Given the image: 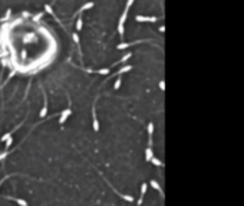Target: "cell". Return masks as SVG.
<instances>
[{
  "mask_svg": "<svg viewBox=\"0 0 244 206\" xmlns=\"http://www.w3.org/2000/svg\"><path fill=\"white\" fill-rule=\"evenodd\" d=\"M134 4V0H128V3H126V7L124 13L121 14V17H119V23H118V34L121 36V39H124V33H125V22H126V16H128V12H129V7Z\"/></svg>",
  "mask_w": 244,
  "mask_h": 206,
  "instance_id": "obj_1",
  "label": "cell"
},
{
  "mask_svg": "<svg viewBox=\"0 0 244 206\" xmlns=\"http://www.w3.org/2000/svg\"><path fill=\"white\" fill-rule=\"evenodd\" d=\"M40 89H42V92H43V107H42V110H40V113L39 116L40 117H45V116L47 115V95H46V92H45V89L40 86Z\"/></svg>",
  "mask_w": 244,
  "mask_h": 206,
  "instance_id": "obj_2",
  "label": "cell"
},
{
  "mask_svg": "<svg viewBox=\"0 0 244 206\" xmlns=\"http://www.w3.org/2000/svg\"><path fill=\"white\" fill-rule=\"evenodd\" d=\"M135 20L139 22V23H144V22H151V23H155V22H158L159 17H155V16H135Z\"/></svg>",
  "mask_w": 244,
  "mask_h": 206,
  "instance_id": "obj_3",
  "label": "cell"
},
{
  "mask_svg": "<svg viewBox=\"0 0 244 206\" xmlns=\"http://www.w3.org/2000/svg\"><path fill=\"white\" fill-rule=\"evenodd\" d=\"M25 120H26V119H25ZM25 120H23V122H22V123H19V125H17V126H16V128L13 129V130H10V132H7V133H5V135H3V136H2V137H0V142H6L7 139H10V137L13 136V133H14V132H16V130H19V129H20V126H22V125L25 123Z\"/></svg>",
  "mask_w": 244,
  "mask_h": 206,
  "instance_id": "obj_4",
  "label": "cell"
},
{
  "mask_svg": "<svg viewBox=\"0 0 244 206\" xmlns=\"http://www.w3.org/2000/svg\"><path fill=\"white\" fill-rule=\"evenodd\" d=\"M72 115V109H71V106L68 107V109H65L62 113H60V117H59V125H63V123L68 120V117Z\"/></svg>",
  "mask_w": 244,
  "mask_h": 206,
  "instance_id": "obj_5",
  "label": "cell"
},
{
  "mask_svg": "<svg viewBox=\"0 0 244 206\" xmlns=\"http://www.w3.org/2000/svg\"><path fill=\"white\" fill-rule=\"evenodd\" d=\"M146 190H148V183H142V185H141V195H139V199H138V202H137V206L142 205V200H144V196H145Z\"/></svg>",
  "mask_w": 244,
  "mask_h": 206,
  "instance_id": "obj_6",
  "label": "cell"
},
{
  "mask_svg": "<svg viewBox=\"0 0 244 206\" xmlns=\"http://www.w3.org/2000/svg\"><path fill=\"white\" fill-rule=\"evenodd\" d=\"M92 126H93V132H99V122H98V117H96V110H95V103H93V107H92Z\"/></svg>",
  "mask_w": 244,
  "mask_h": 206,
  "instance_id": "obj_7",
  "label": "cell"
},
{
  "mask_svg": "<svg viewBox=\"0 0 244 206\" xmlns=\"http://www.w3.org/2000/svg\"><path fill=\"white\" fill-rule=\"evenodd\" d=\"M72 39L75 42V45L78 46V50H79V56L82 59V49H80V40H79V34L78 33H72Z\"/></svg>",
  "mask_w": 244,
  "mask_h": 206,
  "instance_id": "obj_8",
  "label": "cell"
},
{
  "mask_svg": "<svg viewBox=\"0 0 244 206\" xmlns=\"http://www.w3.org/2000/svg\"><path fill=\"white\" fill-rule=\"evenodd\" d=\"M144 42H148V40H142V42H134V43H119V45L116 46V49H118V50H122V49H126V47H129V46H134V45H137V43H144Z\"/></svg>",
  "mask_w": 244,
  "mask_h": 206,
  "instance_id": "obj_9",
  "label": "cell"
},
{
  "mask_svg": "<svg viewBox=\"0 0 244 206\" xmlns=\"http://www.w3.org/2000/svg\"><path fill=\"white\" fill-rule=\"evenodd\" d=\"M151 186L154 187L155 190H158V192H159V195H161V198L164 199V192H162V189H161V186H159V183H158V182H157V180H154V179L151 180Z\"/></svg>",
  "mask_w": 244,
  "mask_h": 206,
  "instance_id": "obj_10",
  "label": "cell"
},
{
  "mask_svg": "<svg viewBox=\"0 0 244 206\" xmlns=\"http://www.w3.org/2000/svg\"><path fill=\"white\" fill-rule=\"evenodd\" d=\"M6 199L14 200V202H16V203H19L20 206H29V205H27V202H26V200L20 199V198H13V196H6Z\"/></svg>",
  "mask_w": 244,
  "mask_h": 206,
  "instance_id": "obj_11",
  "label": "cell"
},
{
  "mask_svg": "<svg viewBox=\"0 0 244 206\" xmlns=\"http://www.w3.org/2000/svg\"><path fill=\"white\" fill-rule=\"evenodd\" d=\"M152 157H154V152H152V148H146V149H145V162H151Z\"/></svg>",
  "mask_w": 244,
  "mask_h": 206,
  "instance_id": "obj_12",
  "label": "cell"
},
{
  "mask_svg": "<svg viewBox=\"0 0 244 206\" xmlns=\"http://www.w3.org/2000/svg\"><path fill=\"white\" fill-rule=\"evenodd\" d=\"M91 7H93V3H92V1H91V3H85V4L80 7L78 12H76V14H80V13L83 12V10H86V9H91Z\"/></svg>",
  "mask_w": 244,
  "mask_h": 206,
  "instance_id": "obj_13",
  "label": "cell"
},
{
  "mask_svg": "<svg viewBox=\"0 0 244 206\" xmlns=\"http://www.w3.org/2000/svg\"><path fill=\"white\" fill-rule=\"evenodd\" d=\"M131 69H134V66H131V64H128V66H124V67H121V69L118 70V75L121 76L122 73H125V72H129Z\"/></svg>",
  "mask_w": 244,
  "mask_h": 206,
  "instance_id": "obj_14",
  "label": "cell"
},
{
  "mask_svg": "<svg viewBox=\"0 0 244 206\" xmlns=\"http://www.w3.org/2000/svg\"><path fill=\"white\" fill-rule=\"evenodd\" d=\"M146 129H148V137H152V135H154V123L149 122L148 126H146Z\"/></svg>",
  "mask_w": 244,
  "mask_h": 206,
  "instance_id": "obj_15",
  "label": "cell"
},
{
  "mask_svg": "<svg viewBox=\"0 0 244 206\" xmlns=\"http://www.w3.org/2000/svg\"><path fill=\"white\" fill-rule=\"evenodd\" d=\"M151 163H154L155 166H159V167L162 166V167H164V163H162V162L159 160L158 157H155V156H154V157H152V159H151Z\"/></svg>",
  "mask_w": 244,
  "mask_h": 206,
  "instance_id": "obj_16",
  "label": "cell"
},
{
  "mask_svg": "<svg viewBox=\"0 0 244 206\" xmlns=\"http://www.w3.org/2000/svg\"><path fill=\"white\" fill-rule=\"evenodd\" d=\"M109 69L108 67H105V69H99V70H93V73H98V75H108L109 73Z\"/></svg>",
  "mask_w": 244,
  "mask_h": 206,
  "instance_id": "obj_17",
  "label": "cell"
},
{
  "mask_svg": "<svg viewBox=\"0 0 244 206\" xmlns=\"http://www.w3.org/2000/svg\"><path fill=\"white\" fill-rule=\"evenodd\" d=\"M129 57H132V53H128V54H125V56H124V57L121 59V60H118V62H116V63H115V64L124 63V62H126V60H128V59H129Z\"/></svg>",
  "mask_w": 244,
  "mask_h": 206,
  "instance_id": "obj_18",
  "label": "cell"
},
{
  "mask_svg": "<svg viewBox=\"0 0 244 206\" xmlns=\"http://www.w3.org/2000/svg\"><path fill=\"white\" fill-rule=\"evenodd\" d=\"M82 26H83V20H82V17H79L76 20V30H82Z\"/></svg>",
  "mask_w": 244,
  "mask_h": 206,
  "instance_id": "obj_19",
  "label": "cell"
},
{
  "mask_svg": "<svg viewBox=\"0 0 244 206\" xmlns=\"http://www.w3.org/2000/svg\"><path fill=\"white\" fill-rule=\"evenodd\" d=\"M121 83H122V79H121V76L116 79V82H115V84H113V89L115 90H118L119 87H121Z\"/></svg>",
  "mask_w": 244,
  "mask_h": 206,
  "instance_id": "obj_20",
  "label": "cell"
},
{
  "mask_svg": "<svg viewBox=\"0 0 244 206\" xmlns=\"http://www.w3.org/2000/svg\"><path fill=\"white\" fill-rule=\"evenodd\" d=\"M10 13H12V10H10V9H7V10H6V16H5L3 19H0V23H3V22H6V20L9 19V17H10Z\"/></svg>",
  "mask_w": 244,
  "mask_h": 206,
  "instance_id": "obj_21",
  "label": "cell"
},
{
  "mask_svg": "<svg viewBox=\"0 0 244 206\" xmlns=\"http://www.w3.org/2000/svg\"><path fill=\"white\" fill-rule=\"evenodd\" d=\"M14 75H16V70H12V72H10V75H9V76H7V79H6V80H5V83H3V86H5V84H6L7 82H9V80H10V79H12V77L14 76Z\"/></svg>",
  "mask_w": 244,
  "mask_h": 206,
  "instance_id": "obj_22",
  "label": "cell"
},
{
  "mask_svg": "<svg viewBox=\"0 0 244 206\" xmlns=\"http://www.w3.org/2000/svg\"><path fill=\"white\" fill-rule=\"evenodd\" d=\"M45 10H46L49 14H52V16H55V13H53L52 10V6H49V4H45Z\"/></svg>",
  "mask_w": 244,
  "mask_h": 206,
  "instance_id": "obj_23",
  "label": "cell"
},
{
  "mask_svg": "<svg viewBox=\"0 0 244 206\" xmlns=\"http://www.w3.org/2000/svg\"><path fill=\"white\" fill-rule=\"evenodd\" d=\"M5 143H6V149H9V148H10V146H12V143H13V137H10V139H7V140L5 142Z\"/></svg>",
  "mask_w": 244,
  "mask_h": 206,
  "instance_id": "obj_24",
  "label": "cell"
},
{
  "mask_svg": "<svg viewBox=\"0 0 244 206\" xmlns=\"http://www.w3.org/2000/svg\"><path fill=\"white\" fill-rule=\"evenodd\" d=\"M10 176H12V175H7V176H5L3 179H0V187H2V185H3V182H5V180H6V179H9Z\"/></svg>",
  "mask_w": 244,
  "mask_h": 206,
  "instance_id": "obj_25",
  "label": "cell"
},
{
  "mask_svg": "<svg viewBox=\"0 0 244 206\" xmlns=\"http://www.w3.org/2000/svg\"><path fill=\"white\" fill-rule=\"evenodd\" d=\"M159 89L165 90V82H164V80H161V82H159Z\"/></svg>",
  "mask_w": 244,
  "mask_h": 206,
  "instance_id": "obj_26",
  "label": "cell"
},
{
  "mask_svg": "<svg viewBox=\"0 0 244 206\" xmlns=\"http://www.w3.org/2000/svg\"><path fill=\"white\" fill-rule=\"evenodd\" d=\"M42 16H43V13H39V14H38V16H35L33 19H35V22H38V20H40V17H42Z\"/></svg>",
  "mask_w": 244,
  "mask_h": 206,
  "instance_id": "obj_27",
  "label": "cell"
},
{
  "mask_svg": "<svg viewBox=\"0 0 244 206\" xmlns=\"http://www.w3.org/2000/svg\"><path fill=\"white\" fill-rule=\"evenodd\" d=\"M159 32H162V33L165 32V27H164V26H161V27H159Z\"/></svg>",
  "mask_w": 244,
  "mask_h": 206,
  "instance_id": "obj_28",
  "label": "cell"
},
{
  "mask_svg": "<svg viewBox=\"0 0 244 206\" xmlns=\"http://www.w3.org/2000/svg\"><path fill=\"white\" fill-rule=\"evenodd\" d=\"M0 57H3V54H0Z\"/></svg>",
  "mask_w": 244,
  "mask_h": 206,
  "instance_id": "obj_29",
  "label": "cell"
}]
</instances>
